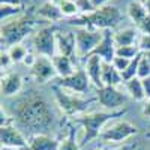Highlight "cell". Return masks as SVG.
<instances>
[{
    "label": "cell",
    "instance_id": "obj_28",
    "mask_svg": "<svg viewBox=\"0 0 150 150\" xmlns=\"http://www.w3.org/2000/svg\"><path fill=\"white\" fill-rule=\"evenodd\" d=\"M59 6H60V11H62V14H63V17L74 18V17H77L80 14L78 8H77L74 0H63V2L59 3Z\"/></svg>",
    "mask_w": 150,
    "mask_h": 150
},
{
    "label": "cell",
    "instance_id": "obj_46",
    "mask_svg": "<svg viewBox=\"0 0 150 150\" xmlns=\"http://www.w3.org/2000/svg\"><path fill=\"white\" fill-rule=\"evenodd\" d=\"M96 150H102V149H96Z\"/></svg>",
    "mask_w": 150,
    "mask_h": 150
},
{
    "label": "cell",
    "instance_id": "obj_5",
    "mask_svg": "<svg viewBox=\"0 0 150 150\" xmlns=\"http://www.w3.org/2000/svg\"><path fill=\"white\" fill-rule=\"evenodd\" d=\"M51 90H53L57 107L68 117H75V116L84 114L86 110L89 108L95 101H98L96 98L86 99V98H81L78 95H72V93H69V90H65L63 87H60L57 84H54L51 87Z\"/></svg>",
    "mask_w": 150,
    "mask_h": 150
},
{
    "label": "cell",
    "instance_id": "obj_13",
    "mask_svg": "<svg viewBox=\"0 0 150 150\" xmlns=\"http://www.w3.org/2000/svg\"><path fill=\"white\" fill-rule=\"evenodd\" d=\"M112 33L114 32H111V30H104L102 41L93 51L95 56H99L104 62H107V63H111L116 57V48L117 47L114 44V39H112Z\"/></svg>",
    "mask_w": 150,
    "mask_h": 150
},
{
    "label": "cell",
    "instance_id": "obj_15",
    "mask_svg": "<svg viewBox=\"0 0 150 150\" xmlns=\"http://www.w3.org/2000/svg\"><path fill=\"white\" fill-rule=\"evenodd\" d=\"M23 89V78L18 72H8L2 77V84H0V90L5 98L17 96Z\"/></svg>",
    "mask_w": 150,
    "mask_h": 150
},
{
    "label": "cell",
    "instance_id": "obj_36",
    "mask_svg": "<svg viewBox=\"0 0 150 150\" xmlns=\"http://www.w3.org/2000/svg\"><path fill=\"white\" fill-rule=\"evenodd\" d=\"M2 2V5H12V6H23L26 5L27 0H0Z\"/></svg>",
    "mask_w": 150,
    "mask_h": 150
},
{
    "label": "cell",
    "instance_id": "obj_1",
    "mask_svg": "<svg viewBox=\"0 0 150 150\" xmlns=\"http://www.w3.org/2000/svg\"><path fill=\"white\" fill-rule=\"evenodd\" d=\"M12 117L18 128L30 135L47 134L54 123V111L41 92L29 90L12 104Z\"/></svg>",
    "mask_w": 150,
    "mask_h": 150
},
{
    "label": "cell",
    "instance_id": "obj_27",
    "mask_svg": "<svg viewBox=\"0 0 150 150\" xmlns=\"http://www.w3.org/2000/svg\"><path fill=\"white\" fill-rule=\"evenodd\" d=\"M141 54H143V53H140L135 59H132V60H131V63H129V66H128V69L125 71V72H122L123 83H126V81H129V80H132V78L137 77V74H138V62H140Z\"/></svg>",
    "mask_w": 150,
    "mask_h": 150
},
{
    "label": "cell",
    "instance_id": "obj_17",
    "mask_svg": "<svg viewBox=\"0 0 150 150\" xmlns=\"http://www.w3.org/2000/svg\"><path fill=\"white\" fill-rule=\"evenodd\" d=\"M60 141L48 134H35L29 138V150H57Z\"/></svg>",
    "mask_w": 150,
    "mask_h": 150
},
{
    "label": "cell",
    "instance_id": "obj_20",
    "mask_svg": "<svg viewBox=\"0 0 150 150\" xmlns=\"http://www.w3.org/2000/svg\"><path fill=\"white\" fill-rule=\"evenodd\" d=\"M51 62H53V65H54V69L57 72V77L59 78H66V77H69V75H72L75 72V66H74L72 57L56 54L51 59Z\"/></svg>",
    "mask_w": 150,
    "mask_h": 150
},
{
    "label": "cell",
    "instance_id": "obj_16",
    "mask_svg": "<svg viewBox=\"0 0 150 150\" xmlns=\"http://www.w3.org/2000/svg\"><path fill=\"white\" fill-rule=\"evenodd\" d=\"M102 63H104V60L95 54H92L86 60V72L96 89L104 87L102 86Z\"/></svg>",
    "mask_w": 150,
    "mask_h": 150
},
{
    "label": "cell",
    "instance_id": "obj_9",
    "mask_svg": "<svg viewBox=\"0 0 150 150\" xmlns=\"http://www.w3.org/2000/svg\"><path fill=\"white\" fill-rule=\"evenodd\" d=\"M96 99L101 107L110 111H117L120 107L128 104V96L122 93L117 87H108L104 86L101 89H98Z\"/></svg>",
    "mask_w": 150,
    "mask_h": 150
},
{
    "label": "cell",
    "instance_id": "obj_7",
    "mask_svg": "<svg viewBox=\"0 0 150 150\" xmlns=\"http://www.w3.org/2000/svg\"><path fill=\"white\" fill-rule=\"evenodd\" d=\"M75 56L80 59H89L96 47L101 44L104 38V30H95V29H87V27H78L75 29Z\"/></svg>",
    "mask_w": 150,
    "mask_h": 150
},
{
    "label": "cell",
    "instance_id": "obj_30",
    "mask_svg": "<svg viewBox=\"0 0 150 150\" xmlns=\"http://www.w3.org/2000/svg\"><path fill=\"white\" fill-rule=\"evenodd\" d=\"M75 2V5H77V8H78V12H80V15L83 14H92V12H95L96 11V5H95V2L93 0H74Z\"/></svg>",
    "mask_w": 150,
    "mask_h": 150
},
{
    "label": "cell",
    "instance_id": "obj_10",
    "mask_svg": "<svg viewBox=\"0 0 150 150\" xmlns=\"http://www.w3.org/2000/svg\"><path fill=\"white\" fill-rule=\"evenodd\" d=\"M90 78L87 75L86 69H77L72 75L66 78H59L56 81L57 86L63 87L65 90H69L72 93H80V95H84V93H89L90 90Z\"/></svg>",
    "mask_w": 150,
    "mask_h": 150
},
{
    "label": "cell",
    "instance_id": "obj_37",
    "mask_svg": "<svg viewBox=\"0 0 150 150\" xmlns=\"http://www.w3.org/2000/svg\"><path fill=\"white\" fill-rule=\"evenodd\" d=\"M35 62H36V57H35L32 53H29V54L26 56V59L23 60V63L26 65V66H29V68H32V66L35 65Z\"/></svg>",
    "mask_w": 150,
    "mask_h": 150
},
{
    "label": "cell",
    "instance_id": "obj_2",
    "mask_svg": "<svg viewBox=\"0 0 150 150\" xmlns=\"http://www.w3.org/2000/svg\"><path fill=\"white\" fill-rule=\"evenodd\" d=\"M122 21V12L117 6L107 3L98 6L92 14H81L74 18H69V24L75 27H87L95 30H112Z\"/></svg>",
    "mask_w": 150,
    "mask_h": 150
},
{
    "label": "cell",
    "instance_id": "obj_4",
    "mask_svg": "<svg viewBox=\"0 0 150 150\" xmlns=\"http://www.w3.org/2000/svg\"><path fill=\"white\" fill-rule=\"evenodd\" d=\"M126 110H117V111H95V112H84V114L72 117V122L83 126L84 135L80 141V147H84L95 138H98L101 132L104 131V126L112 120L114 117L125 116Z\"/></svg>",
    "mask_w": 150,
    "mask_h": 150
},
{
    "label": "cell",
    "instance_id": "obj_43",
    "mask_svg": "<svg viewBox=\"0 0 150 150\" xmlns=\"http://www.w3.org/2000/svg\"><path fill=\"white\" fill-rule=\"evenodd\" d=\"M143 54H144V56L147 57V60L150 62V51H147V53H143Z\"/></svg>",
    "mask_w": 150,
    "mask_h": 150
},
{
    "label": "cell",
    "instance_id": "obj_24",
    "mask_svg": "<svg viewBox=\"0 0 150 150\" xmlns=\"http://www.w3.org/2000/svg\"><path fill=\"white\" fill-rule=\"evenodd\" d=\"M6 51L9 53L11 59L14 63H20V62H23L24 59H26V56L29 54L27 48L24 47L23 44H17V45H12L11 48H8Z\"/></svg>",
    "mask_w": 150,
    "mask_h": 150
},
{
    "label": "cell",
    "instance_id": "obj_38",
    "mask_svg": "<svg viewBox=\"0 0 150 150\" xmlns=\"http://www.w3.org/2000/svg\"><path fill=\"white\" fill-rule=\"evenodd\" d=\"M143 87H144V93H146V98L150 99V77L144 78L143 80Z\"/></svg>",
    "mask_w": 150,
    "mask_h": 150
},
{
    "label": "cell",
    "instance_id": "obj_42",
    "mask_svg": "<svg viewBox=\"0 0 150 150\" xmlns=\"http://www.w3.org/2000/svg\"><path fill=\"white\" fill-rule=\"evenodd\" d=\"M2 150H20V149H15V147H6V146H2Z\"/></svg>",
    "mask_w": 150,
    "mask_h": 150
},
{
    "label": "cell",
    "instance_id": "obj_6",
    "mask_svg": "<svg viewBox=\"0 0 150 150\" xmlns=\"http://www.w3.org/2000/svg\"><path fill=\"white\" fill-rule=\"evenodd\" d=\"M59 29L53 24L39 27L32 36V48L38 56H44L48 59H53L57 54L56 47V32Z\"/></svg>",
    "mask_w": 150,
    "mask_h": 150
},
{
    "label": "cell",
    "instance_id": "obj_33",
    "mask_svg": "<svg viewBox=\"0 0 150 150\" xmlns=\"http://www.w3.org/2000/svg\"><path fill=\"white\" fill-rule=\"evenodd\" d=\"M138 48L141 53H147L150 51V35H140L138 38Z\"/></svg>",
    "mask_w": 150,
    "mask_h": 150
},
{
    "label": "cell",
    "instance_id": "obj_40",
    "mask_svg": "<svg viewBox=\"0 0 150 150\" xmlns=\"http://www.w3.org/2000/svg\"><path fill=\"white\" fill-rule=\"evenodd\" d=\"M137 149V144L135 143H131V144H123L120 147H117L116 150H135Z\"/></svg>",
    "mask_w": 150,
    "mask_h": 150
},
{
    "label": "cell",
    "instance_id": "obj_35",
    "mask_svg": "<svg viewBox=\"0 0 150 150\" xmlns=\"http://www.w3.org/2000/svg\"><path fill=\"white\" fill-rule=\"evenodd\" d=\"M0 57H2V59H0V63H2V69H3V71H6L12 63H14L6 50H2V54H0Z\"/></svg>",
    "mask_w": 150,
    "mask_h": 150
},
{
    "label": "cell",
    "instance_id": "obj_3",
    "mask_svg": "<svg viewBox=\"0 0 150 150\" xmlns=\"http://www.w3.org/2000/svg\"><path fill=\"white\" fill-rule=\"evenodd\" d=\"M36 11L33 12L32 9L24 11L23 14L2 21V29H0V33H2V50H8L12 45L21 44V41L24 38H27L33 29L36 27Z\"/></svg>",
    "mask_w": 150,
    "mask_h": 150
},
{
    "label": "cell",
    "instance_id": "obj_14",
    "mask_svg": "<svg viewBox=\"0 0 150 150\" xmlns=\"http://www.w3.org/2000/svg\"><path fill=\"white\" fill-rule=\"evenodd\" d=\"M56 47H57V54L72 57L75 54V48H77L75 33L57 30L56 32Z\"/></svg>",
    "mask_w": 150,
    "mask_h": 150
},
{
    "label": "cell",
    "instance_id": "obj_8",
    "mask_svg": "<svg viewBox=\"0 0 150 150\" xmlns=\"http://www.w3.org/2000/svg\"><path fill=\"white\" fill-rule=\"evenodd\" d=\"M137 134H138V128L135 125H132L128 120H120L105 128L99 135V138L104 143H122Z\"/></svg>",
    "mask_w": 150,
    "mask_h": 150
},
{
    "label": "cell",
    "instance_id": "obj_45",
    "mask_svg": "<svg viewBox=\"0 0 150 150\" xmlns=\"http://www.w3.org/2000/svg\"><path fill=\"white\" fill-rule=\"evenodd\" d=\"M144 2H150V0H144Z\"/></svg>",
    "mask_w": 150,
    "mask_h": 150
},
{
    "label": "cell",
    "instance_id": "obj_23",
    "mask_svg": "<svg viewBox=\"0 0 150 150\" xmlns=\"http://www.w3.org/2000/svg\"><path fill=\"white\" fill-rule=\"evenodd\" d=\"M128 15H129V18L134 21V24L137 26V24L141 23V21L149 15V11H147V8H146V3L137 2V0L131 2V3L128 5Z\"/></svg>",
    "mask_w": 150,
    "mask_h": 150
},
{
    "label": "cell",
    "instance_id": "obj_18",
    "mask_svg": "<svg viewBox=\"0 0 150 150\" xmlns=\"http://www.w3.org/2000/svg\"><path fill=\"white\" fill-rule=\"evenodd\" d=\"M36 17L42 18L45 21H50V23H54V21L62 20L63 14H62V11H60V6L56 2H51V0H50V2L42 3L36 9Z\"/></svg>",
    "mask_w": 150,
    "mask_h": 150
},
{
    "label": "cell",
    "instance_id": "obj_31",
    "mask_svg": "<svg viewBox=\"0 0 150 150\" xmlns=\"http://www.w3.org/2000/svg\"><path fill=\"white\" fill-rule=\"evenodd\" d=\"M137 77L141 78V80L150 77V62L147 60V57L144 54H141V57H140V62H138V74H137Z\"/></svg>",
    "mask_w": 150,
    "mask_h": 150
},
{
    "label": "cell",
    "instance_id": "obj_26",
    "mask_svg": "<svg viewBox=\"0 0 150 150\" xmlns=\"http://www.w3.org/2000/svg\"><path fill=\"white\" fill-rule=\"evenodd\" d=\"M24 12V8L23 6H12V5H2L0 8V18L2 21H6V20H11L20 14Z\"/></svg>",
    "mask_w": 150,
    "mask_h": 150
},
{
    "label": "cell",
    "instance_id": "obj_47",
    "mask_svg": "<svg viewBox=\"0 0 150 150\" xmlns=\"http://www.w3.org/2000/svg\"><path fill=\"white\" fill-rule=\"evenodd\" d=\"M24 150H29V149H24Z\"/></svg>",
    "mask_w": 150,
    "mask_h": 150
},
{
    "label": "cell",
    "instance_id": "obj_19",
    "mask_svg": "<svg viewBox=\"0 0 150 150\" xmlns=\"http://www.w3.org/2000/svg\"><path fill=\"white\" fill-rule=\"evenodd\" d=\"M116 47H126V45H135L138 41V29L137 27H125L112 33Z\"/></svg>",
    "mask_w": 150,
    "mask_h": 150
},
{
    "label": "cell",
    "instance_id": "obj_41",
    "mask_svg": "<svg viewBox=\"0 0 150 150\" xmlns=\"http://www.w3.org/2000/svg\"><path fill=\"white\" fill-rule=\"evenodd\" d=\"M95 2V5L96 6H102V5H107V3H110L111 0H93Z\"/></svg>",
    "mask_w": 150,
    "mask_h": 150
},
{
    "label": "cell",
    "instance_id": "obj_21",
    "mask_svg": "<svg viewBox=\"0 0 150 150\" xmlns=\"http://www.w3.org/2000/svg\"><path fill=\"white\" fill-rule=\"evenodd\" d=\"M123 83L122 74L112 66L111 63L104 62L102 63V86L108 87H119Z\"/></svg>",
    "mask_w": 150,
    "mask_h": 150
},
{
    "label": "cell",
    "instance_id": "obj_29",
    "mask_svg": "<svg viewBox=\"0 0 150 150\" xmlns=\"http://www.w3.org/2000/svg\"><path fill=\"white\" fill-rule=\"evenodd\" d=\"M80 143L75 141V132L74 129L71 128L69 132H68V137L63 138V141L60 143V147L57 150H80Z\"/></svg>",
    "mask_w": 150,
    "mask_h": 150
},
{
    "label": "cell",
    "instance_id": "obj_12",
    "mask_svg": "<svg viewBox=\"0 0 150 150\" xmlns=\"http://www.w3.org/2000/svg\"><path fill=\"white\" fill-rule=\"evenodd\" d=\"M0 140H2V146L6 147H15V149L29 147V140H26V137L23 135L20 128H17L14 123L0 128Z\"/></svg>",
    "mask_w": 150,
    "mask_h": 150
},
{
    "label": "cell",
    "instance_id": "obj_11",
    "mask_svg": "<svg viewBox=\"0 0 150 150\" xmlns=\"http://www.w3.org/2000/svg\"><path fill=\"white\" fill-rule=\"evenodd\" d=\"M30 74H32L33 80L36 83H39V84H45L48 81H51L57 75L51 59L44 57V56H38L36 57L35 65L30 68Z\"/></svg>",
    "mask_w": 150,
    "mask_h": 150
},
{
    "label": "cell",
    "instance_id": "obj_25",
    "mask_svg": "<svg viewBox=\"0 0 150 150\" xmlns=\"http://www.w3.org/2000/svg\"><path fill=\"white\" fill-rule=\"evenodd\" d=\"M141 51L138 45H126V47H117L116 48V57H123V59H135Z\"/></svg>",
    "mask_w": 150,
    "mask_h": 150
},
{
    "label": "cell",
    "instance_id": "obj_34",
    "mask_svg": "<svg viewBox=\"0 0 150 150\" xmlns=\"http://www.w3.org/2000/svg\"><path fill=\"white\" fill-rule=\"evenodd\" d=\"M137 29H138V32H141V35H150V14L135 26Z\"/></svg>",
    "mask_w": 150,
    "mask_h": 150
},
{
    "label": "cell",
    "instance_id": "obj_22",
    "mask_svg": "<svg viewBox=\"0 0 150 150\" xmlns=\"http://www.w3.org/2000/svg\"><path fill=\"white\" fill-rule=\"evenodd\" d=\"M125 86H126V92L129 93V96L134 99V101H146V93H144V87H143V80L135 77L129 81L125 83Z\"/></svg>",
    "mask_w": 150,
    "mask_h": 150
},
{
    "label": "cell",
    "instance_id": "obj_39",
    "mask_svg": "<svg viewBox=\"0 0 150 150\" xmlns=\"http://www.w3.org/2000/svg\"><path fill=\"white\" fill-rule=\"evenodd\" d=\"M143 116L144 117H150V99H146V102L143 105Z\"/></svg>",
    "mask_w": 150,
    "mask_h": 150
},
{
    "label": "cell",
    "instance_id": "obj_44",
    "mask_svg": "<svg viewBox=\"0 0 150 150\" xmlns=\"http://www.w3.org/2000/svg\"><path fill=\"white\" fill-rule=\"evenodd\" d=\"M146 8H147V11H149V14H150V2H146Z\"/></svg>",
    "mask_w": 150,
    "mask_h": 150
},
{
    "label": "cell",
    "instance_id": "obj_32",
    "mask_svg": "<svg viewBox=\"0 0 150 150\" xmlns=\"http://www.w3.org/2000/svg\"><path fill=\"white\" fill-rule=\"evenodd\" d=\"M129 63H131V60H129V59H123V57H114V60L111 62V65L114 66L120 74H122V72H125V71L128 69Z\"/></svg>",
    "mask_w": 150,
    "mask_h": 150
}]
</instances>
